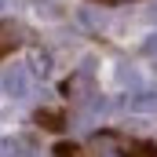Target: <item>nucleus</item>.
I'll list each match as a JSON object with an SVG mask.
<instances>
[{
	"mask_svg": "<svg viewBox=\"0 0 157 157\" xmlns=\"http://www.w3.org/2000/svg\"><path fill=\"white\" fill-rule=\"evenodd\" d=\"M4 91H7L11 99H26V91H29V77H26L22 66H11V70L4 73Z\"/></svg>",
	"mask_w": 157,
	"mask_h": 157,
	"instance_id": "nucleus-1",
	"label": "nucleus"
},
{
	"mask_svg": "<svg viewBox=\"0 0 157 157\" xmlns=\"http://www.w3.org/2000/svg\"><path fill=\"white\" fill-rule=\"evenodd\" d=\"M18 44H22V29H18V26H11V22H0V59H4V55H11Z\"/></svg>",
	"mask_w": 157,
	"mask_h": 157,
	"instance_id": "nucleus-2",
	"label": "nucleus"
},
{
	"mask_svg": "<svg viewBox=\"0 0 157 157\" xmlns=\"http://www.w3.org/2000/svg\"><path fill=\"white\" fill-rule=\"evenodd\" d=\"M139 113H157V91H135V99L128 102Z\"/></svg>",
	"mask_w": 157,
	"mask_h": 157,
	"instance_id": "nucleus-3",
	"label": "nucleus"
},
{
	"mask_svg": "<svg viewBox=\"0 0 157 157\" xmlns=\"http://www.w3.org/2000/svg\"><path fill=\"white\" fill-rule=\"evenodd\" d=\"M37 121L44 124V128H62V113H55V110H40Z\"/></svg>",
	"mask_w": 157,
	"mask_h": 157,
	"instance_id": "nucleus-4",
	"label": "nucleus"
},
{
	"mask_svg": "<svg viewBox=\"0 0 157 157\" xmlns=\"http://www.w3.org/2000/svg\"><path fill=\"white\" fill-rule=\"evenodd\" d=\"M55 154H59V157H88L84 150H77V146H70V143H62V146H55Z\"/></svg>",
	"mask_w": 157,
	"mask_h": 157,
	"instance_id": "nucleus-5",
	"label": "nucleus"
},
{
	"mask_svg": "<svg viewBox=\"0 0 157 157\" xmlns=\"http://www.w3.org/2000/svg\"><path fill=\"white\" fill-rule=\"evenodd\" d=\"M48 62H51V59H48V55H37V59H33V70H37L40 77H44V73H48V70H51V66H48Z\"/></svg>",
	"mask_w": 157,
	"mask_h": 157,
	"instance_id": "nucleus-6",
	"label": "nucleus"
},
{
	"mask_svg": "<svg viewBox=\"0 0 157 157\" xmlns=\"http://www.w3.org/2000/svg\"><path fill=\"white\" fill-rule=\"evenodd\" d=\"M143 51H146V55H157V33L146 40V44H143Z\"/></svg>",
	"mask_w": 157,
	"mask_h": 157,
	"instance_id": "nucleus-7",
	"label": "nucleus"
},
{
	"mask_svg": "<svg viewBox=\"0 0 157 157\" xmlns=\"http://www.w3.org/2000/svg\"><path fill=\"white\" fill-rule=\"evenodd\" d=\"M132 157H157V150H150V146H143V150H135Z\"/></svg>",
	"mask_w": 157,
	"mask_h": 157,
	"instance_id": "nucleus-8",
	"label": "nucleus"
},
{
	"mask_svg": "<svg viewBox=\"0 0 157 157\" xmlns=\"http://www.w3.org/2000/svg\"><path fill=\"white\" fill-rule=\"evenodd\" d=\"M99 4H128V0H99Z\"/></svg>",
	"mask_w": 157,
	"mask_h": 157,
	"instance_id": "nucleus-9",
	"label": "nucleus"
},
{
	"mask_svg": "<svg viewBox=\"0 0 157 157\" xmlns=\"http://www.w3.org/2000/svg\"><path fill=\"white\" fill-rule=\"evenodd\" d=\"M0 4H4V0H0Z\"/></svg>",
	"mask_w": 157,
	"mask_h": 157,
	"instance_id": "nucleus-10",
	"label": "nucleus"
}]
</instances>
